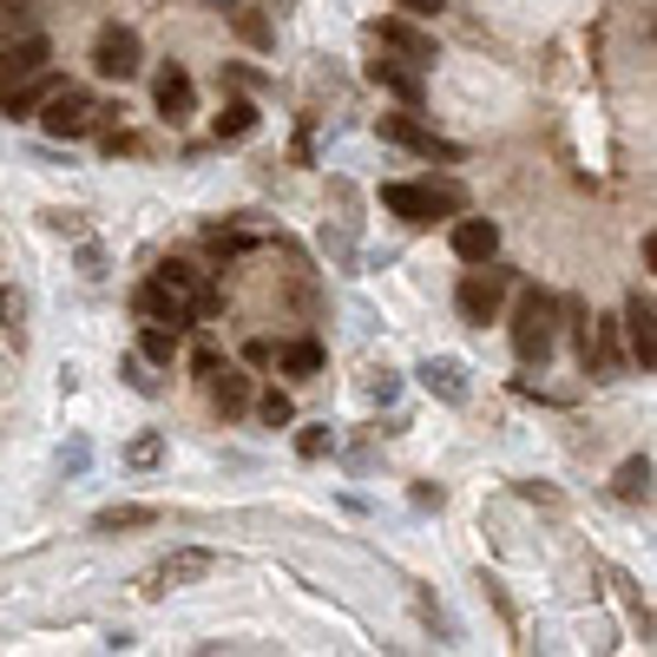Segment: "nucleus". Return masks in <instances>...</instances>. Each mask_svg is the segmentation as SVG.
Listing matches in <instances>:
<instances>
[{"label":"nucleus","mask_w":657,"mask_h":657,"mask_svg":"<svg viewBox=\"0 0 657 657\" xmlns=\"http://www.w3.org/2000/svg\"><path fill=\"white\" fill-rule=\"evenodd\" d=\"M381 211H395L401 223H435V218H460L467 191L454 178H415V185H381Z\"/></svg>","instance_id":"1"},{"label":"nucleus","mask_w":657,"mask_h":657,"mask_svg":"<svg viewBox=\"0 0 657 657\" xmlns=\"http://www.w3.org/2000/svg\"><path fill=\"white\" fill-rule=\"evenodd\" d=\"M553 336H559V296L546 290H519L512 302V356L532 368L553 356Z\"/></svg>","instance_id":"2"},{"label":"nucleus","mask_w":657,"mask_h":657,"mask_svg":"<svg viewBox=\"0 0 657 657\" xmlns=\"http://www.w3.org/2000/svg\"><path fill=\"white\" fill-rule=\"evenodd\" d=\"M368 40H375V47H388V53H395V60H408V67H435V60H440L435 33H428L415 13H375V20H368Z\"/></svg>","instance_id":"3"},{"label":"nucleus","mask_w":657,"mask_h":657,"mask_svg":"<svg viewBox=\"0 0 657 657\" xmlns=\"http://www.w3.org/2000/svg\"><path fill=\"white\" fill-rule=\"evenodd\" d=\"M507 290H512V270H494V263H474V277H460V290H454V309L474 322V329H487V322H500V309H507Z\"/></svg>","instance_id":"4"},{"label":"nucleus","mask_w":657,"mask_h":657,"mask_svg":"<svg viewBox=\"0 0 657 657\" xmlns=\"http://www.w3.org/2000/svg\"><path fill=\"white\" fill-rule=\"evenodd\" d=\"M33 119L47 126V139H86V132H92V119H106V112H92V99H86L79 86H53V92H47V106H40Z\"/></svg>","instance_id":"5"},{"label":"nucleus","mask_w":657,"mask_h":657,"mask_svg":"<svg viewBox=\"0 0 657 657\" xmlns=\"http://www.w3.org/2000/svg\"><path fill=\"white\" fill-rule=\"evenodd\" d=\"M139 60H146V47H139V33H132V27H119V20H112V27H99V33H92V73H99V79H119V86H126V79L139 73Z\"/></svg>","instance_id":"6"},{"label":"nucleus","mask_w":657,"mask_h":657,"mask_svg":"<svg viewBox=\"0 0 657 657\" xmlns=\"http://www.w3.org/2000/svg\"><path fill=\"white\" fill-rule=\"evenodd\" d=\"M139 316H146V322H171V329H191V322H198V302L185 290H171V283H158V277H146Z\"/></svg>","instance_id":"7"},{"label":"nucleus","mask_w":657,"mask_h":657,"mask_svg":"<svg viewBox=\"0 0 657 657\" xmlns=\"http://www.w3.org/2000/svg\"><path fill=\"white\" fill-rule=\"evenodd\" d=\"M625 342H631V362L651 375V362H657V336H651V290H631L625 296Z\"/></svg>","instance_id":"8"},{"label":"nucleus","mask_w":657,"mask_h":657,"mask_svg":"<svg viewBox=\"0 0 657 657\" xmlns=\"http://www.w3.org/2000/svg\"><path fill=\"white\" fill-rule=\"evenodd\" d=\"M381 139H395V146L421 151V158H440V165H460V158H467L460 146H447V139H435L428 126H415L408 112H395V119H381Z\"/></svg>","instance_id":"9"},{"label":"nucleus","mask_w":657,"mask_h":657,"mask_svg":"<svg viewBox=\"0 0 657 657\" xmlns=\"http://www.w3.org/2000/svg\"><path fill=\"white\" fill-rule=\"evenodd\" d=\"M211 566H218V553H205V546H185V553H171V559H165V566H158V573L146 579V598H158L165 585H191V579H205Z\"/></svg>","instance_id":"10"},{"label":"nucleus","mask_w":657,"mask_h":657,"mask_svg":"<svg viewBox=\"0 0 657 657\" xmlns=\"http://www.w3.org/2000/svg\"><path fill=\"white\" fill-rule=\"evenodd\" d=\"M454 257H460V263H494V257H500V223L460 218L454 223Z\"/></svg>","instance_id":"11"},{"label":"nucleus","mask_w":657,"mask_h":657,"mask_svg":"<svg viewBox=\"0 0 657 657\" xmlns=\"http://www.w3.org/2000/svg\"><path fill=\"white\" fill-rule=\"evenodd\" d=\"M60 86V73H27V79H13V86H0V106H7V119H33L40 106H47V92Z\"/></svg>","instance_id":"12"},{"label":"nucleus","mask_w":657,"mask_h":657,"mask_svg":"<svg viewBox=\"0 0 657 657\" xmlns=\"http://www.w3.org/2000/svg\"><path fill=\"white\" fill-rule=\"evenodd\" d=\"M151 99H158V112H165V119H191L198 86H191V73H185V67H158V79H151Z\"/></svg>","instance_id":"13"},{"label":"nucleus","mask_w":657,"mask_h":657,"mask_svg":"<svg viewBox=\"0 0 657 657\" xmlns=\"http://www.w3.org/2000/svg\"><path fill=\"white\" fill-rule=\"evenodd\" d=\"M415 381H421L428 395H440V401H454V408L467 401V368L454 362V356H428V362L415 368Z\"/></svg>","instance_id":"14"},{"label":"nucleus","mask_w":657,"mask_h":657,"mask_svg":"<svg viewBox=\"0 0 657 657\" xmlns=\"http://www.w3.org/2000/svg\"><path fill=\"white\" fill-rule=\"evenodd\" d=\"M368 79H375V86H388L401 106H421V92H428V86H421V67H408V60H375Z\"/></svg>","instance_id":"15"},{"label":"nucleus","mask_w":657,"mask_h":657,"mask_svg":"<svg viewBox=\"0 0 657 657\" xmlns=\"http://www.w3.org/2000/svg\"><path fill=\"white\" fill-rule=\"evenodd\" d=\"M40 67H47V40H40V33H27L20 47H0V86H13V79L40 73Z\"/></svg>","instance_id":"16"},{"label":"nucleus","mask_w":657,"mask_h":657,"mask_svg":"<svg viewBox=\"0 0 657 657\" xmlns=\"http://www.w3.org/2000/svg\"><path fill=\"white\" fill-rule=\"evenodd\" d=\"M611 494H618L625 507H645V500H651V454H631V460L611 474Z\"/></svg>","instance_id":"17"},{"label":"nucleus","mask_w":657,"mask_h":657,"mask_svg":"<svg viewBox=\"0 0 657 657\" xmlns=\"http://www.w3.org/2000/svg\"><path fill=\"white\" fill-rule=\"evenodd\" d=\"M211 401H218L223 421H237V415L250 408V375H243V368H218V375H211Z\"/></svg>","instance_id":"18"},{"label":"nucleus","mask_w":657,"mask_h":657,"mask_svg":"<svg viewBox=\"0 0 657 657\" xmlns=\"http://www.w3.org/2000/svg\"><path fill=\"white\" fill-rule=\"evenodd\" d=\"M178 342H185V329H171V322H146L139 356H146L151 368H171V362H178Z\"/></svg>","instance_id":"19"},{"label":"nucleus","mask_w":657,"mask_h":657,"mask_svg":"<svg viewBox=\"0 0 657 657\" xmlns=\"http://www.w3.org/2000/svg\"><path fill=\"white\" fill-rule=\"evenodd\" d=\"M211 132H218L223 146L250 139V132H257V106H250V99H223V112L211 119Z\"/></svg>","instance_id":"20"},{"label":"nucleus","mask_w":657,"mask_h":657,"mask_svg":"<svg viewBox=\"0 0 657 657\" xmlns=\"http://www.w3.org/2000/svg\"><path fill=\"white\" fill-rule=\"evenodd\" d=\"M158 512L151 507H106V512H92V532H132V526H151Z\"/></svg>","instance_id":"21"},{"label":"nucleus","mask_w":657,"mask_h":657,"mask_svg":"<svg viewBox=\"0 0 657 657\" xmlns=\"http://www.w3.org/2000/svg\"><path fill=\"white\" fill-rule=\"evenodd\" d=\"M250 401H257L263 428H290V421H296V401L283 395V388H270V395H250Z\"/></svg>","instance_id":"22"},{"label":"nucleus","mask_w":657,"mask_h":657,"mask_svg":"<svg viewBox=\"0 0 657 657\" xmlns=\"http://www.w3.org/2000/svg\"><path fill=\"white\" fill-rule=\"evenodd\" d=\"M316 368H322V342H309V336H302V342L283 349V375H316Z\"/></svg>","instance_id":"23"},{"label":"nucleus","mask_w":657,"mask_h":657,"mask_svg":"<svg viewBox=\"0 0 657 657\" xmlns=\"http://www.w3.org/2000/svg\"><path fill=\"white\" fill-rule=\"evenodd\" d=\"M165 460V435H139L126 447V467H158Z\"/></svg>","instance_id":"24"},{"label":"nucleus","mask_w":657,"mask_h":657,"mask_svg":"<svg viewBox=\"0 0 657 657\" xmlns=\"http://www.w3.org/2000/svg\"><path fill=\"white\" fill-rule=\"evenodd\" d=\"M329 447H336V435H329V428H302V435H296V454H302V460H322Z\"/></svg>","instance_id":"25"},{"label":"nucleus","mask_w":657,"mask_h":657,"mask_svg":"<svg viewBox=\"0 0 657 657\" xmlns=\"http://www.w3.org/2000/svg\"><path fill=\"white\" fill-rule=\"evenodd\" d=\"M119 375H126L139 395H158V381H151V362H146V356H126V362H119Z\"/></svg>","instance_id":"26"},{"label":"nucleus","mask_w":657,"mask_h":657,"mask_svg":"<svg viewBox=\"0 0 657 657\" xmlns=\"http://www.w3.org/2000/svg\"><path fill=\"white\" fill-rule=\"evenodd\" d=\"M395 395H401V375L395 368H375L368 375V401H395Z\"/></svg>","instance_id":"27"},{"label":"nucleus","mask_w":657,"mask_h":657,"mask_svg":"<svg viewBox=\"0 0 657 657\" xmlns=\"http://www.w3.org/2000/svg\"><path fill=\"white\" fill-rule=\"evenodd\" d=\"M243 362H250V368L277 362V342H263V336H257V342H243Z\"/></svg>","instance_id":"28"},{"label":"nucleus","mask_w":657,"mask_h":657,"mask_svg":"<svg viewBox=\"0 0 657 657\" xmlns=\"http://www.w3.org/2000/svg\"><path fill=\"white\" fill-rule=\"evenodd\" d=\"M86 460H92V447H86V440H67V454H60V467H67V474H79Z\"/></svg>","instance_id":"29"},{"label":"nucleus","mask_w":657,"mask_h":657,"mask_svg":"<svg viewBox=\"0 0 657 657\" xmlns=\"http://www.w3.org/2000/svg\"><path fill=\"white\" fill-rule=\"evenodd\" d=\"M237 27H243V40H257V47H270V27H263V20H257V13H243V20H237Z\"/></svg>","instance_id":"30"},{"label":"nucleus","mask_w":657,"mask_h":657,"mask_svg":"<svg viewBox=\"0 0 657 657\" xmlns=\"http://www.w3.org/2000/svg\"><path fill=\"white\" fill-rule=\"evenodd\" d=\"M47 223H53V230H67V237H73V230H79V211H47Z\"/></svg>","instance_id":"31"},{"label":"nucleus","mask_w":657,"mask_h":657,"mask_svg":"<svg viewBox=\"0 0 657 657\" xmlns=\"http://www.w3.org/2000/svg\"><path fill=\"white\" fill-rule=\"evenodd\" d=\"M395 7H401V13H415V20H421V13H440V0H395Z\"/></svg>","instance_id":"32"}]
</instances>
